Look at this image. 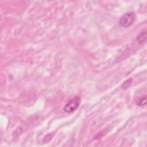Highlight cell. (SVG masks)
Listing matches in <instances>:
<instances>
[{"label":"cell","instance_id":"cell-1","mask_svg":"<svg viewBox=\"0 0 147 147\" xmlns=\"http://www.w3.org/2000/svg\"><path fill=\"white\" fill-rule=\"evenodd\" d=\"M136 18V14L133 11H129L122 14L119 19V24L125 28H128L133 24Z\"/></svg>","mask_w":147,"mask_h":147},{"label":"cell","instance_id":"cell-2","mask_svg":"<svg viewBox=\"0 0 147 147\" xmlns=\"http://www.w3.org/2000/svg\"><path fill=\"white\" fill-rule=\"evenodd\" d=\"M80 98L79 96H75L69 100L65 105L64 110L65 112L70 113L75 111L80 103Z\"/></svg>","mask_w":147,"mask_h":147},{"label":"cell","instance_id":"cell-3","mask_svg":"<svg viewBox=\"0 0 147 147\" xmlns=\"http://www.w3.org/2000/svg\"><path fill=\"white\" fill-rule=\"evenodd\" d=\"M146 38H147V33H146V30H145L142 31L138 34V35L137 37V40L140 44H144L146 42Z\"/></svg>","mask_w":147,"mask_h":147},{"label":"cell","instance_id":"cell-4","mask_svg":"<svg viewBox=\"0 0 147 147\" xmlns=\"http://www.w3.org/2000/svg\"><path fill=\"white\" fill-rule=\"evenodd\" d=\"M146 95H144L143 96L140 97L138 99L136 104L139 106H142L145 105L146 104Z\"/></svg>","mask_w":147,"mask_h":147},{"label":"cell","instance_id":"cell-5","mask_svg":"<svg viewBox=\"0 0 147 147\" xmlns=\"http://www.w3.org/2000/svg\"><path fill=\"white\" fill-rule=\"evenodd\" d=\"M131 82H132V79H127L125 82H123V83L121 86L123 90H126V89L129 88V87L130 86V85L131 84Z\"/></svg>","mask_w":147,"mask_h":147}]
</instances>
